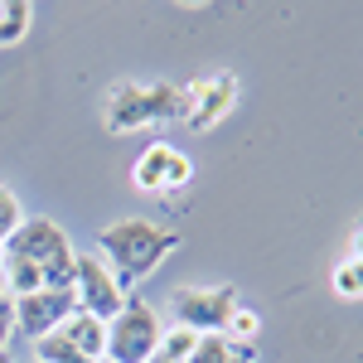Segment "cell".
Instances as JSON below:
<instances>
[{
	"label": "cell",
	"instance_id": "cell-1",
	"mask_svg": "<svg viewBox=\"0 0 363 363\" xmlns=\"http://www.w3.org/2000/svg\"><path fill=\"white\" fill-rule=\"evenodd\" d=\"M174 247H179V233L174 228H160L155 218H116L97 238V257L116 272V281L126 291H136L145 277H155L160 262Z\"/></svg>",
	"mask_w": 363,
	"mask_h": 363
},
{
	"label": "cell",
	"instance_id": "cell-2",
	"mask_svg": "<svg viewBox=\"0 0 363 363\" xmlns=\"http://www.w3.org/2000/svg\"><path fill=\"white\" fill-rule=\"evenodd\" d=\"M165 121H184V87L121 78L102 92V126L112 136H131V131L165 126Z\"/></svg>",
	"mask_w": 363,
	"mask_h": 363
},
{
	"label": "cell",
	"instance_id": "cell-3",
	"mask_svg": "<svg viewBox=\"0 0 363 363\" xmlns=\"http://www.w3.org/2000/svg\"><path fill=\"white\" fill-rule=\"evenodd\" d=\"M5 257L34 262V267L44 272V291H73V257H78V252H73L68 233H63L54 218H44V213L25 218V223L5 238Z\"/></svg>",
	"mask_w": 363,
	"mask_h": 363
},
{
	"label": "cell",
	"instance_id": "cell-4",
	"mask_svg": "<svg viewBox=\"0 0 363 363\" xmlns=\"http://www.w3.org/2000/svg\"><path fill=\"white\" fill-rule=\"evenodd\" d=\"M160 335H165V325H160V310L150 306V301H140V296H126V306L116 320H107V363H150L160 354Z\"/></svg>",
	"mask_w": 363,
	"mask_h": 363
},
{
	"label": "cell",
	"instance_id": "cell-5",
	"mask_svg": "<svg viewBox=\"0 0 363 363\" xmlns=\"http://www.w3.org/2000/svg\"><path fill=\"white\" fill-rule=\"evenodd\" d=\"M238 306H242L238 286H174V296H169L174 325L194 330V335H223L228 315Z\"/></svg>",
	"mask_w": 363,
	"mask_h": 363
},
{
	"label": "cell",
	"instance_id": "cell-6",
	"mask_svg": "<svg viewBox=\"0 0 363 363\" xmlns=\"http://www.w3.org/2000/svg\"><path fill=\"white\" fill-rule=\"evenodd\" d=\"M126 296H131V291L116 281V272L97 252H78V257H73V301H78V310L97 315V320L107 325V320L121 315Z\"/></svg>",
	"mask_w": 363,
	"mask_h": 363
},
{
	"label": "cell",
	"instance_id": "cell-7",
	"mask_svg": "<svg viewBox=\"0 0 363 363\" xmlns=\"http://www.w3.org/2000/svg\"><path fill=\"white\" fill-rule=\"evenodd\" d=\"M189 179H194V160L169 140H150L131 165V184L140 194H179Z\"/></svg>",
	"mask_w": 363,
	"mask_h": 363
},
{
	"label": "cell",
	"instance_id": "cell-8",
	"mask_svg": "<svg viewBox=\"0 0 363 363\" xmlns=\"http://www.w3.org/2000/svg\"><path fill=\"white\" fill-rule=\"evenodd\" d=\"M242 97V83L233 73H208V78H194L184 83V126L189 131H213Z\"/></svg>",
	"mask_w": 363,
	"mask_h": 363
},
{
	"label": "cell",
	"instance_id": "cell-9",
	"mask_svg": "<svg viewBox=\"0 0 363 363\" xmlns=\"http://www.w3.org/2000/svg\"><path fill=\"white\" fill-rule=\"evenodd\" d=\"M73 310H78L73 291H34V296H20L15 301V335L39 344L44 335H54Z\"/></svg>",
	"mask_w": 363,
	"mask_h": 363
},
{
	"label": "cell",
	"instance_id": "cell-10",
	"mask_svg": "<svg viewBox=\"0 0 363 363\" xmlns=\"http://www.w3.org/2000/svg\"><path fill=\"white\" fill-rule=\"evenodd\" d=\"M58 335L68 339L78 354H87L92 363H102V354H107V325H102L97 315H87V310H73V315L58 325Z\"/></svg>",
	"mask_w": 363,
	"mask_h": 363
},
{
	"label": "cell",
	"instance_id": "cell-11",
	"mask_svg": "<svg viewBox=\"0 0 363 363\" xmlns=\"http://www.w3.org/2000/svg\"><path fill=\"white\" fill-rule=\"evenodd\" d=\"M0 286H5L10 301H20V296L44 291V272L34 262H20V257H0Z\"/></svg>",
	"mask_w": 363,
	"mask_h": 363
},
{
	"label": "cell",
	"instance_id": "cell-12",
	"mask_svg": "<svg viewBox=\"0 0 363 363\" xmlns=\"http://www.w3.org/2000/svg\"><path fill=\"white\" fill-rule=\"evenodd\" d=\"M34 25V5L29 0H0V49L20 44Z\"/></svg>",
	"mask_w": 363,
	"mask_h": 363
},
{
	"label": "cell",
	"instance_id": "cell-13",
	"mask_svg": "<svg viewBox=\"0 0 363 363\" xmlns=\"http://www.w3.org/2000/svg\"><path fill=\"white\" fill-rule=\"evenodd\" d=\"M199 349V335L194 330H179V325H169L165 335H160V354L155 359H165V363H189V354Z\"/></svg>",
	"mask_w": 363,
	"mask_h": 363
},
{
	"label": "cell",
	"instance_id": "cell-14",
	"mask_svg": "<svg viewBox=\"0 0 363 363\" xmlns=\"http://www.w3.org/2000/svg\"><path fill=\"white\" fill-rule=\"evenodd\" d=\"M34 363H92V359H87V354H78V349H73V344L54 330V335H44L39 344H34Z\"/></svg>",
	"mask_w": 363,
	"mask_h": 363
},
{
	"label": "cell",
	"instance_id": "cell-15",
	"mask_svg": "<svg viewBox=\"0 0 363 363\" xmlns=\"http://www.w3.org/2000/svg\"><path fill=\"white\" fill-rule=\"evenodd\" d=\"M257 330H262L257 310L238 306L233 315H228V325H223V339H228V344H257Z\"/></svg>",
	"mask_w": 363,
	"mask_h": 363
},
{
	"label": "cell",
	"instance_id": "cell-16",
	"mask_svg": "<svg viewBox=\"0 0 363 363\" xmlns=\"http://www.w3.org/2000/svg\"><path fill=\"white\" fill-rule=\"evenodd\" d=\"M25 223V208H20V199L10 194L5 184H0V257H5V238L15 233V228Z\"/></svg>",
	"mask_w": 363,
	"mask_h": 363
},
{
	"label": "cell",
	"instance_id": "cell-17",
	"mask_svg": "<svg viewBox=\"0 0 363 363\" xmlns=\"http://www.w3.org/2000/svg\"><path fill=\"white\" fill-rule=\"evenodd\" d=\"M233 359V344L223 335H199V349L189 354V363H228Z\"/></svg>",
	"mask_w": 363,
	"mask_h": 363
},
{
	"label": "cell",
	"instance_id": "cell-18",
	"mask_svg": "<svg viewBox=\"0 0 363 363\" xmlns=\"http://www.w3.org/2000/svg\"><path fill=\"white\" fill-rule=\"evenodd\" d=\"M10 339H15V301L0 286V349H10Z\"/></svg>",
	"mask_w": 363,
	"mask_h": 363
},
{
	"label": "cell",
	"instance_id": "cell-19",
	"mask_svg": "<svg viewBox=\"0 0 363 363\" xmlns=\"http://www.w3.org/2000/svg\"><path fill=\"white\" fill-rule=\"evenodd\" d=\"M349 267H354V277H359V296H363V218L354 228V242H349Z\"/></svg>",
	"mask_w": 363,
	"mask_h": 363
},
{
	"label": "cell",
	"instance_id": "cell-20",
	"mask_svg": "<svg viewBox=\"0 0 363 363\" xmlns=\"http://www.w3.org/2000/svg\"><path fill=\"white\" fill-rule=\"evenodd\" d=\"M0 363H15V359H10V349H0Z\"/></svg>",
	"mask_w": 363,
	"mask_h": 363
},
{
	"label": "cell",
	"instance_id": "cell-21",
	"mask_svg": "<svg viewBox=\"0 0 363 363\" xmlns=\"http://www.w3.org/2000/svg\"><path fill=\"white\" fill-rule=\"evenodd\" d=\"M228 363H247V359H238V354H233V359H228Z\"/></svg>",
	"mask_w": 363,
	"mask_h": 363
},
{
	"label": "cell",
	"instance_id": "cell-22",
	"mask_svg": "<svg viewBox=\"0 0 363 363\" xmlns=\"http://www.w3.org/2000/svg\"><path fill=\"white\" fill-rule=\"evenodd\" d=\"M150 363H165V359H150Z\"/></svg>",
	"mask_w": 363,
	"mask_h": 363
},
{
	"label": "cell",
	"instance_id": "cell-23",
	"mask_svg": "<svg viewBox=\"0 0 363 363\" xmlns=\"http://www.w3.org/2000/svg\"><path fill=\"white\" fill-rule=\"evenodd\" d=\"M102 363H107V359H102Z\"/></svg>",
	"mask_w": 363,
	"mask_h": 363
}]
</instances>
